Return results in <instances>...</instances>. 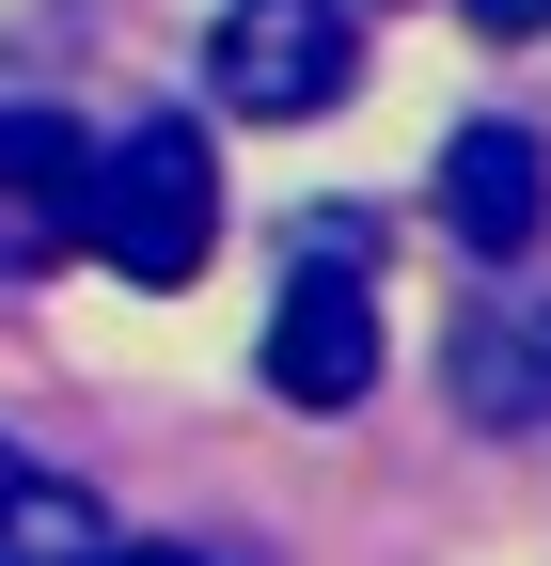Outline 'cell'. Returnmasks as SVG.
<instances>
[{"label":"cell","mask_w":551,"mask_h":566,"mask_svg":"<svg viewBox=\"0 0 551 566\" xmlns=\"http://www.w3.org/2000/svg\"><path fill=\"white\" fill-rule=\"evenodd\" d=\"M221 237V158L205 126H126L95 189H80V252H111V283H189Z\"/></svg>","instance_id":"6da1fadb"},{"label":"cell","mask_w":551,"mask_h":566,"mask_svg":"<svg viewBox=\"0 0 551 566\" xmlns=\"http://www.w3.org/2000/svg\"><path fill=\"white\" fill-rule=\"evenodd\" d=\"M252 363H268V394H284V409H315V424L378 394V300H363V221L300 237V283L268 300V346H252Z\"/></svg>","instance_id":"7a4b0ae2"},{"label":"cell","mask_w":551,"mask_h":566,"mask_svg":"<svg viewBox=\"0 0 551 566\" xmlns=\"http://www.w3.org/2000/svg\"><path fill=\"white\" fill-rule=\"evenodd\" d=\"M205 80H221V111H252V126H315L363 80V17L347 0H221Z\"/></svg>","instance_id":"3957f363"},{"label":"cell","mask_w":551,"mask_h":566,"mask_svg":"<svg viewBox=\"0 0 551 566\" xmlns=\"http://www.w3.org/2000/svg\"><path fill=\"white\" fill-rule=\"evenodd\" d=\"M80 189H95L80 126H48V111L0 95V300H17V283H48L63 252H80Z\"/></svg>","instance_id":"277c9868"},{"label":"cell","mask_w":551,"mask_h":566,"mask_svg":"<svg viewBox=\"0 0 551 566\" xmlns=\"http://www.w3.org/2000/svg\"><path fill=\"white\" fill-rule=\"evenodd\" d=\"M441 221L472 268H520L536 221H551V158H536V126H457L441 142Z\"/></svg>","instance_id":"5b68a950"},{"label":"cell","mask_w":551,"mask_h":566,"mask_svg":"<svg viewBox=\"0 0 551 566\" xmlns=\"http://www.w3.org/2000/svg\"><path fill=\"white\" fill-rule=\"evenodd\" d=\"M457 409L489 424V441H536L551 424V300H472V331L441 346Z\"/></svg>","instance_id":"8992f818"},{"label":"cell","mask_w":551,"mask_h":566,"mask_svg":"<svg viewBox=\"0 0 551 566\" xmlns=\"http://www.w3.org/2000/svg\"><path fill=\"white\" fill-rule=\"evenodd\" d=\"M0 566H111V520H95V488L32 472L17 441H0Z\"/></svg>","instance_id":"52a82bcc"},{"label":"cell","mask_w":551,"mask_h":566,"mask_svg":"<svg viewBox=\"0 0 551 566\" xmlns=\"http://www.w3.org/2000/svg\"><path fill=\"white\" fill-rule=\"evenodd\" d=\"M472 32H505V48H520V32H551V0H472Z\"/></svg>","instance_id":"ba28073f"},{"label":"cell","mask_w":551,"mask_h":566,"mask_svg":"<svg viewBox=\"0 0 551 566\" xmlns=\"http://www.w3.org/2000/svg\"><path fill=\"white\" fill-rule=\"evenodd\" d=\"M111 566H205V551H189V535H126Z\"/></svg>","instance_id":"9c48e42d"}]
</instances>
